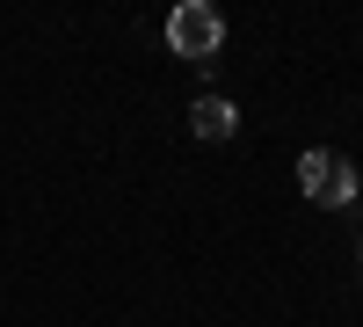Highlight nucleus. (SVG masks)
Instances as JSON below:
<instances>
[{"label": "nucleus", "instance_id": "f257e3e1", "mask_svg": "<svg viewBox=\"0 0 363 327\" xmlns=\"http://www.w3.org/2000/svg\"><path fill=\"white\" fill-rule=\"evenodd\" d=\"M167 51L189 58V66H211V58L225 51V15L203 8V0H182V8L167 15Z\"/></svg>", "mask_w": 363, "mask_h": 327}, {"label": "nucleus", "instance_id": "f03ea898", "mask_svg": "<svg viewBox=\"0 0 363 327\" xmlns=\"http://www.w3.org/2000/svg\"><path fill=\"white\" fill-rule=\"evenodd\" d=\"M298 182H306V196L320 204V211H342V204L356 196V167L335 160V153H306L298 160Z\"/></svg>", "mask_w": 363, "mask_h": 327}, {"label": "nucleus", "instance_id": "7ed1b4c3", "mask_svg": "<svg viewBox=\"0 0 363 327\" xmlns=\"http://www.w3.org/2000/svg\"><path fill=\"white\" fill-rule=\"evenodd\" d=\"M189 131H196V138H233V131H240V109H233L225 95H203V102L189 109Z\"/></svg>", "mask_w": 363, "mask_h": 327}]
</instances>
